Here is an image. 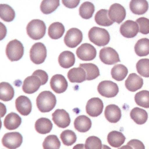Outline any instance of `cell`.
<instances>
[{
  "label": "cell",
  "instance_id": "1",
  "mask_svg": "<svg viewBox=\"0 0 149 149\" xmlns=\"http://www.w3.org/2000/svg\"><path fill=\"white\" fill-rule=\"evenodd\" d=\"M56 103L55 95L49 91L41 92L36 98V105L41 112H48L52 110Z\"/></svg>",
  "mask_w": 149,
  "mask_h": 149
},
{
  "label": "cell",
  "instance_id": "2",
  "mask_svg": "<svg viewBox=\"0 0 149 149\" xmlns=\"http://www.w3.org/2000/svg\"><path fill=\"white\" fill-rule=\"evenodd\" d=\"M88 36L90 41L98 47L105 46L110 40L109 34L107 30L98 27H93L89 30Z\"/></svg>",
  "mask_w": 149,
  "mask_h": 149
},
{
  "label": "cell",
  "instance_id": "3",
  "mask_svg": "<svg viewBox=\"0 0 149 149\" xmlns=\"http://www.w3.org/2000/svg\"><path fill=\"white\" fill-rule=\"evenodd\" d=\"M28 36L32 39L37 40L42 38L46 31V26L44 22L40 19L31 20L26 27Z\"/></svg>",
  "mask_w": 149,
  "mask_h": 149
},
{
  "label": "cell",
  "instance_id": "4",
  "mask_svg": "<svg viewBox=\"0 0 149 149\" xmlns=\"http://www.w3.org/2000/svg\"><path fill=\"white\" fill-rule=\"evenodd\" d=\"M23 54V45L16 39L9 42L6 47V55L10 61H19L22 58Z\"/></svg>",
  "mask_w": 149,
  "mask_h": 149
},
{
  "label": "cell",
  "instance_id": "5",
  "mask_svg": "<svg viewBox=\"0 0 149 149\" xmlns=\"http://www.w3.org/2000/svg\"><path fill=\"white\" fill-rule=\"evenodd\" d=\"M47 56V49L42 42H36L33 45L30 51V58L35 64L43 63Z\"/></svg>",
  "mask_w": 149,
  "mask_h": 149
},
{
  "label": "cell",
  "instance_id": "6",
  "mask_svg": "<svg viewBox=\"0 0 149 149\" xmlns=\"http://www.w3.org/2000/svg\"><path fill=\"white\" fill-rule=\"evenodd\" d=\"M97 90L102 96L107 98H112L118 94L119 88L115 83L110 80H104L98 84Z\"/></svg>",
  "mask_w": 149,
  "mask_h": 149
},
{
  "label": "cell",
  "instance_id": "7",
  "mask_svg": "<svg viewBox=\"0 0 149 149\" xmlns=\"http://www.w3.org/2000/svg\"><path fill=\"white\" fill-rule=\"evenodd\" d=\"M23 141V137L19 132H9L4 134L2 139L3 146L8 149H16Z\"/></svg>",
  "mask_w": 149,
  "mask_h": 149
},
{
  "label": "cell",
  "instance_id": "8",
  "mask_svg": "<svg viewBox=\"0 0 149 149\" xmlns=\"http://www.w3.org/2000/svg\"><path fill=\"white\" fill-rule=\"evenodd\" d=\"M82 40V32L77 28H71L68 30L64 37L65 44L70 48L77 47L81 42Z\"/></svg>",
  "mask_w": 149,
  "mask_h": 149
},
{
  "label": "cell",
  "instance_id": "9",
  "mask_svg": "<svg viewBox=\"0 0 149 149\" xmlns=\"http://www.w3.org/2000/svg\"><path fill=\"white\" fill-rule=\"evenodd\" d=\"M77 56L81 60L88 61L93 60L97 55L94 47L89 43L82 44L76 50Z\"/></svg>",
  "mask_w": 149,
  "mask_h": 149
},
{
  "label": "cell",
  "instance_id": "10",
  "mask_svg": "<svg viewBox=\"0 0 149 149\" xmlns=\"http://www.w3.org/2000/svg\"><path fill=\"white\" fill-rule=\"evenodd\" d=\"M100 59L106 65H113L119 62L120 59L118 52L111 47H104L100 51Z\"/></svg>",
  "mask_w": 149,
  "mask_h": 149
},
{
  "label": "cell",
  "instance_id": "11",
  "mask_svg": "<svg viewBox=\"0 0 149 149\" xmlns=\"http://www.w3.org/2000/svg\"><path fill=\"white\" fill-rule=\"evenodd\" d=\"M104 104L102 100L97 97L91 98L86 104V110L87 113L92 117L99 116L102 112Z\"/></svg>",
  "mask_w": 149,
  "mask_h": 149
},
{
  "label": "cell",
  "instance_id": "12",
  "mask_svg": "<svg viewBox=\"0 0 149 149\" xmlns=\"http://www.w3.org/2000/svg\"><path fill=\"white\" fill-rule=\"evenodd\" d=\"M108 16L113 22H115L117 23H120L126 17V10L119 3H113L109 9Z\"/></svg>",
  "mask_w": 149,
  "mask_h": 149
},
{
  "label": "cell",
  "instance_id": "13",
  "mask_svg": "<svg viewBox=\"0 0 149 149\" xmlns=\"http://www.w3.org/2000/svg\"><path fill=\"white\" fill-rule=\"evenodd\" d=\"M52 120L54 123L61 128L68 127L70 123L69 113L63 109H58L52 114Z\"/></svg>",
  "mask_w": 149,
  "mask_h": 149
},
{
  "label": "cell",
  "instance_id": "14",
  "mask_svg": "<svg viewBox=\"0 0 149 149\" xmlns=\"http://www.w3.org/2000/svg\"><path fill=\"white\" fill-rule=\"evenodd\" d=\"M41 85V81L38 77L31 75L27 77L23 83V91L27 94H33L37 91Z\"/></svg>",
  "mask_w": 149,
  "mask_h": 149
},
{
  "label": "cell",
  "instance_id": "15",
  "mask_svg": "<svg viewBox=\"0 0 149 149\" xmlns=\"http://www.w3.org/2000/svg\"><path fill=\"white\" fill-rule=\"evenodd\" d=\"M139 31V27L136 22L128 20L122 23L120 27V34L126 38H133Z\"/></svg>",
  "mask_w": 149,
  "mask_h": 149
},
{
  "label": "cell",
  "instance_id": "16",
  "mask_svg": "<svg viewBox=\"0 0 149 149\" xmlns=\"http://www.w3.org/2000/svg\"><path fill=\"white\" fill-rule=\"evenodd\" d=\"M68 81L65 77L60 74L54 75L50 80L51 88L54 92L58 94L62 93L68 88Z\"/></svg>",
  "mask_w": 149,
  "mask_h": 149
},
{
  "label": "cell",
  "instance_id": "17",
  "mask_svg": "<svg viewBox=\"0 0 149 149\" xmlns=\"http://www.w3.org/2000/svg\"><path fill=\"white\" fill-rule=\"evenodd\" d=\"M15 107L17 111L23 116L28 115L31 112L32 108L31 101L24 95H20L16 98Z\"/></svg>",
  "mask_w": 149,
  "mask_h": 149
},
{
  "label": "cell",
  "instance_id": "18",
  "mask_svg": "<svg viewBox=\"0 0 149 149\" xmlns=\"http://www.w3.org/2000/svg\"><path fill=\"white\" fill-rule=\"evenodd\" d=\"M105 118L111 123H116L121 118L120 109L115 104H110L106 107L104 111Z\"/></svg>",
  "mask_w": 149,
  "mask_h": 149
},
{
  "label": "cell",
  "instance_id": "19",
  "mask_svg": "<svg viewBox=\"0 0 149 149\" xmlns=\"http://www.w3.org/2000/svg\"><path fill=\"white\" fill-rule=\"evenodd\" d=\"M143 84V79L134 73H130L125 81L126 88L132 92L136 91L141 88Z\"/></svg>",
  "mask_w": 149,
  "mask_h": 149
},
{
  "label": "cell",
  "instance_id": "20",
  "mask_svg": "<svg viewBox=\"0 0 149 149\" xmlns=\"http://www.w3.org/2000/svg\"><path fill=\"white\" fill-rule=\"evenodd\" d=\"M68 78L72 83H81L86 80L85 70L80 68H73L68 72Z\"/></svg>",
  "mask_w": 149,
  "mask_h": 149
},
{
  "label": "cell",
  "instance_id": "21",
  "mask_svg": "<svg viewBox=\"0 0 149 149\" xmlns=\"http://www.w3.org/2000/svg\"><path fill=\"white\" fill-rule=\"evenodd\" d=\"M22 123V119L19 115L15 112L8 113L5 117L3 124L8 130H15L17 129Z\"/></svg>",
  "mask_w": 149,
  "mask_h": 149
},
{
  "label": "cell",
  "instance_id": "22",
  "mask_svg": "<svg viewBox=\"0 0 149 149\" xmlns=\"http://www.w3.org/2000/svg\"><path fill=\"white\" fill-rule=\"evenodd\" d=\"M74 126L78 132H86L91 127V121L88 117L85 115H80L75 119Z\"/></svg>",
  "mask_w": 149,
  "mask_h": 149
},
{
  "label": "cell",
  "instance_id": "23",
  "mask_svg": "<svg viewBox=\"0 0 149 149\" xmlns=\"http://www.w3.org/2000/svg\"><path fill=\"white\" fill-rule=\"evenodd\" d=\"M58 62L61 67L63 68H69L74 64V55L71 51H63L60 54L58 57Z\"/></svg>",
  "mask_w": 149,
  "mask_h": 149
},
{
  "label": "cell",
  "instance_id": "24",
  "mask_svg": "<svg viewBox=\"0 0 149 149\" xmlns=\"http://www.w3.org/2000/svg\"><path fill=\"white\" fill-rule=\"evenodd\" d=\"M125 139L122 133L116 130L109 132L107 136V141L109 144L116 148L120 147L124 143Z\"/></svg>",
  "mask_w": 149,
  "mask_h": 149
},
{
  "label": "cell",
  "instance_id": "25",
  "mask_svg": "<svg viewBox=\"0 0 149 149\" xmlns=\"http://www.w3.org/2000/svg\"><path fill=\"white\" fill-rule=\"evenodd\" d=\"M129 8L134 14L143 15L147 11L148 3L146 0H132L130 2Z\"/></svg>",
  "mask_w": 149,
  "mask_h": 149
},
{
  "label": "cell",
  "instance_id": "26",
  "mask_svg": "<svg viewBox=\"0 0 149 149\" xmlns=\"http://www.w3.org/2000/svg\"><path fill=\"white\" fill-rule=\"evenodd\" d=\"M130 116L138 125L144 124L148 119L147 112L144 109L139 107H135L132 109L130 113Z\"/></svg>",
  "mask_w": 149,
  "mask_h": 149
},
{
  "label": "cell",
  "instance_id": "27",
  "mask_svg": "<svg viewBox=\"0 0 149 149\" xmlns=\"http://www.w3.org/2000/svg\"><path fill=\"white\" fill-rule=\"evenodd\" d=\"M52 128L51 121L46 118H40L35 123L36 130L40 134H47L51 132Z\"/></svg>",
  "mask_w": 149,
  "mask_h": 149
},
{
  "label": "cell",
  "instance_id": "28",
  "mask_svg": "<svg viewBox=\"0 0 149 149\" xmlns=\"http://www.w3.org/2000/svg\"><path fill=\"white\" fill-rule=\"evenodd\" d=\"M14 89L7 82L0 83V100L3 101H10L14 97Z\"/></svg>",
  "mask_w": 149,
  "mask_h": 149
},
{
  "label": "cell",
  "instance_id": "29",
  "mask_svg": "<svg viewBox=\"0 0 149 149\" xmlns=\"http://www.w3.org/2000/svg\"><path fill=\"white\" fill-rule=\"evenodd\" d=\"M65 32V27L62 23L60 22H54L48 27V34L52 39H58L63 36Z\"/></svg>",
  "mask_w": 149,
  "mask_h": 149
},
{
  "label": "cell",
  "instance_id": "30",
  "mask_svg": "<svg viewBox=\"0 0 149 149\" xmlns=\"http://www.w3.org/2000/svg\"><path fill=\"white\" fill-rule=\"evenodd\" d=\"M134 51L137 55L144 56L149 54V39L143 38L139 40L134 45Z\"/></svg>",
  "mask_w": 149,
  "mask_h": 149
},
{
  "label": "cell",
  "instance_id": "31",
  "mask_svg": "<svg viewBox=\"0 0 149 149\" xmlns=\"http://www.w3.org/2000/svg\"><path fill=\"white\" fill-rule=\"evenodd\" d=\"M79 67L83 68L85 70L87 80H91L95 79L100 75L98 68L93 63H80L79 65Z\"/></svg>",
  "mask_w": 149,
  "mask_h": 149
},
{
  "label": "cell",
  "instance_id": "32",
  "mask_svg": "<svg viewBox=\"0 0 149 149\" xmlns=\"http://www.w3.org/2000/svg\"><path fill=\"white\" fill-rule=\"evenodd\" d=\"M94 19L95 22L98 25L102 26H109L113 23V22L109 18L108 11L104 9L98 10L96 13Z\"/></svg>",
  "mask_w": 149,
  "mask_h": 149
},
{
  "label": "cell",
  "instance_id": "33",
  "mask_svg": "<svg viewBox=\"0 0 149 149\" xmlns=\"http://www.w3.org/2000/svg\"><path fill=\"white\" fill-rule=\"evenodd\" d=\"M128 73L127 68L122 64L115 65L111 69L112 77L116 81L123 80Z\"/></svg>",
  "mask_w": 149,
  "mask_h": 149
},
{
  "label": "cell",
  "instance_id": "34",
  "mask_svg": "<svg viewBox=\"0 0 149 149\" xmlns=\"http://www.w3.org/2000/svg\"><path fill=\"white\" fill-rule=\"evenodd\" d=\"M15 17L13 8L7 4H0V18L8 22H12Z\"/></svg>",
  "mask_w": 149,
  "mask_h": 149
},
{
  "label": "cell",
  "instance_id": "35",
  "mask_svg": "<svg viewBox=\"0 0 149 149\" xmlns=\"http://www.w3.org/2000/svg\"><path fill=\"white\" fill-rule=\"evenodd\" d=\"M94 5L91 2H84L79 8V15L83 19H90L94 13Z\"/></svg>",
  "mask_w": 149,
  "mask_h": 149
},
{
  "label": "cell",
  "instance_id": "36",
  "mask_svg": "<svg viewBox=\"0 0 149 149\" xmlns=\"http://www.w3.org/2000/svg\"><path fill=\"white\" fill-rule=\"evenodd\" d=\"M59 5V0H43L40 5V10L44 14H50Z\"/></svg>",
  "mask_w": 149,
  "mask_h": 149
},
{
  "label": "cell",
  "instance_id": "37",
  "mask_svg": "<svg viewBox=\"0 0 149 149\" xmlns=\"http://www.w3.org/2000/svg\"><path fill=\"white\" fill-rule=\"evenodd\" d=\"M135 102L141 107L149 108V91L142 90L135 94Z\"/></svg>",
  "mask_w": 149,
  "mask_h": 149
},
{
  "label": "cell",
  "instance_id": "38",
  "mask_svg": "<svg viewBox=\"0 0 149 149\" xmlns=\"http://www.w3.org/2000/svg\"><path fill=\"white\" fill-rule=\"evenodd\" d=\"M60 146V141L56 135L51 134L47 136L42 143L44 149H59Z\"/></svg>",
  "mask_w": 149,
  "mask_h": 149
},
{
  "label": "cell",
  "instance_id": "39",
  "mask_svg": "<svg viewBox=\"0 0 149 149\" xmlns=\"http://www.w3.org/2000/svg\"><path fill=\"white\" fill-rule=\"evenodd\" d=\"M60 138L63 144L68 146L74 144L77 139L75 133L71 130H63L60 135Z\"/></svg>",
  "mask_w": 149,
  "mask_h": 149
},
{
  "label": "cell",
  "instance_id": "40",
  "mask_svg": "<svg viewBox=\"0 0 149 149\" xmlns=\"http://www.w3.org/2000/svg\"><path fill=\"white\" fill-rule=\"evenodd\" d=\"M137 72L145 77H149V59H141L136 63Z\"/></svg>",
  "mask_w": 149,
  "mask_h": 149
},
{
  "label": "cell",
  "instance_id": "41",
  "mask_svg": "<svg viewBox=\"0 0 149 149\" xmlns=\"http://www.w3.org/2000/svg\"><path fill=\"white\" fill-rule=\"evenodd\" d=\"M86 149H101L102 145L101 140L96 136L88 137L85 143Z\"/></svg>",
  "mask_w": 149,
  "mask_h": 149
},
{
  "label": "cell",
  "instance_id": "42",
  "mask_svg": "<svg viewBox=\"0 0 149 149\" xmlns=\"http://www.w3.org/2000/svg\"><path fill=\"white\" fill-rule=\"evenodd\" d=\"M136 22L139 26V31L143 34L149 33V19L144 17L138 18Z\"/></svg>",
  "mask_w": 149,
  "mask_h": 149
},
{
  "label": "cell",
  "instance_id": "43",
  "mask_svg": "<svg viewBox=\"0 0 149 149\" xmlns=\"http://www.w3.org/2000/svg\"><path fill=\"white\" fill-rule=\"evenodd\" d=\"M32 75H35L39 77V79H40V80L41 81V85H44V84H46V83L47 82L48 79V76L47 73L44 70H40V69L35 70L33 73Z\"/></svg>",
  "mask_w": 149,
  "mask_h": 149
},
{
  "label": "cell",
  "instance_id": "44",
  "mask_svg": "<svg viewBox=\"0 0 149 149\" xmlns=\"http://www.w3.org/2000/svg\"><path fill=\"white\" fill-rule=\"evenodd\" d=\"M127 145L132 147L133 149H145L143 143L141 141L137 139L131 140L127 143Z\"/></svg>",
  "mask_w": 149,
  "mask_h": 149
},
{
  "label": "cell",
  "instance_id": "45",
  "mask_svg": "<svg viewBox=\"0 0 149 149\" xmlns=\"http://www.w3.org/2000/svg\"><path fill=\"white\" fill-rule=\"evenodd\" d=\"M62 3L67 8H76L79 3V0H62Z\"/></svg>",
  "mask_w": 149,
  "mask_h": 149
},
{
  "label": "cell",
  "instance_id": "46",
  "mask_svg": "<svg viewBox=\"0 0 149 149\" xmlns=\"http://www.w3.org/2000/svg\"><path fill=\"white\" fill-rule=\"evenodd\" d=\"M7 33V29L6 26L0 22V41L3 40Z\"/></svg>",
  "mask_w": 149,
  "mask_h": 149
},
{
  "label": "cell",
  "instance_id": "47",
  "mask_svg": "<svg viewBox=\"0 0 149 149\" xmlns=\"http://www.w3.org/2000/svg\"><path fill=\"white\" fill-rule=\"evenodd\" d=\"M6 112V106L2 102H0V118H2L5 116Z\"/></svg>",
  "mask_w": 149,
  "mask_h": 149
},
{
  "label": "cell",
  "instance_id": "48",
  "mask_svg": "<svg viewBox=\"0 0 149 149\" xmlns=\"http://www.w3.org/2000/svg\"><path fill=\"white\" fill-rule=\"evenodd\" d=\"M73 149H86L85 146L83 144H78L75 145L73 147Z\"/></svg>",
  "mask_w": 149,
  "mask_h": 149
},
{
  "label": "cell",
  "instance_id": "49",
  "mask_svg": "<svg viewBox=\"0 0 149 149\" xmlns=\"http://www.w3.org/2000/svg\"><path fill=\"white\" fill-rule=\"evenodd\" d=\"M118 149H133L132 147H130L129 145H125V146H123L119 148Z\"/></svg>",
  "mask_w": 149,
  "mask_h": 149
},
{
  "label": "cell",
  "instance_id": "50",
  "mask_svg": "<svg viewBox=\"0 0 149 149\" xmlns=\"http://www.w3.org/2000/svg\"><path fill=\"white\" fill-rule=\"evenodd\" d=\"M101 149H111L110 147L107 146V145H102V148Z\"/></svg>",
  "mask_w": 149,
  "mask_h": 149
},
{
  "label": "cell",
  "instance_id": "51",
  "mask_svg": "<svg viewBox=\"0 0 149 149\" xmlns=\"http://www.w3.org/2000/svg\"><path fill=\"white\" fill-rule=\"evenodd\" d=\"M1 126H2V122H1V118H0V129L1 128Z\"/></svg>",
  "mask_w": 149,
  "mask_h": 149
}]
</instances>
